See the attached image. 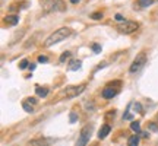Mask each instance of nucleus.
<instances>
[{
	"instance_id": "obj_1",
	"label": "nucleus",
	"mask_w": 158,
	"mask_h": 146,
	"mask_svg": "<svg viewBox=\"0 0 158 146\" xmlns=\"http://www.w3.org/2000/svg\"><path fill=\"white\" fill-rule=\"evenodd\" d=\"M70 34H72V31H70L69 28H60V29L54 31L50 36H47V39L44 41V45L46 47H51L53 44H57V42L66 39Z\"/></svg>"
},
{
	"instance_id": "obj_2",
	"label": "nucleus",
	"mask_w": 158,
	"mask_h": 146,
	"mask_svg": "<svg viewBox=\"0 0 158 146\" xmlns=\"http://www.w3.org/2000/svg\"><path fill=\"white\" fill-rule=\"evenodd\" d=\"M138 28H139L138 22H133V20H124V22H120L117 25V31L122 32V34H132Z\"/></svg>"
},
{
	"instance_id": "obj_3",
	"label": "nucleus",
	"mask_w": 158,
	"mask_h": 146,
	"mask_svg": "<svg viewBox=\"0 0 158 146\" xmlns=\"http://www.w3.org/2000/svg\"><path fill=\"white\" fill-rule=\"evenodd\" d=\"M145 61H146V55H145V53H140L139 55H136V58L133 60V63L130 64V67H129V72L132 73H138L145 66Z\"/></svg>"
},
{
	"instance_id": "obj_4",
	"label": "nucleus",
	"mask_w": 158,
	"mask_h": 146,
	"mask_svg": "<svg viewBox=\"0 0 158 146\" xmlns=\"http://www.w3.org/2000/svg\"><path fill=\"white\" fill-rule=\"evenodd\" d=\"M85 91V85H76V86H68L63 89V95L66 98H73V96H78L81 95L82 92Z\"/></svg>"
},
{
	"instance_id": "obj_5",
	"label": "nucleus",
	"mask_w": 158,
	"mask_h": 146,
	"mask_svg": "<svg viewBox=\"0 0 158 146\" xmlns=\"http://www.w3.org/2000/svg\"><path fill=\"white\" fill-rule=\"evenodd\" d=\"M91 130H92V128L89 127V126L82 128V131H81V134H79V137H78L76 146H87L88 140H89V137H91Z\"/></svg>"
},
{
	"instance_id": "obj_6",
	"label": "nucleus",
	"mask_w": 158,
	"mask_h": 146,
	"mask_svg": "<svg viewBox=\"0 0 158 146\" xmlns=\"http://www.w3.org/2000/svg\"><path fill=\"white\" fill-rule=\"evenodd\" d=\"M119 93V88L117 86H111V85H108L107 88H104L103 89V98H105V99H111V98H114L116 95Z\"/></svg>"
},
{
	"instance_id": "obj_7",
	"label": "nucleus",
	"mask_w": 158,
	"mask_h": 146,
	"mask_svg": "<svg viewBox=\"0 0 158 146\" xmlns=\"http://www.w3.org/2000/svg\"><path fill=\"white\" fill-rule=\"evenodd\" d=\"M53 143V139H46V137H41V139H37L32 140L29 145L31 146H49Z\"/></svg>"
},
{
	"instance_id": "obj_8",
	"label": "nucleus",
	"mask_w": 158,
	"mask_h": 146,
	"mask_svg": "<svg viewBox=\"0 0 158 146\" xmlns=\"http://www.w3.org/2000/svg\"><path fill=\"white\" fill-rule=\"evenodd\" d=\"M66 9V4L62 1V0H54L53 1V10H57V12H63Z\"/></svg>"
},
{
	"instance_id": "obj_9",
	"label": "nucleus",
	"mask_w": 158,
	"mask_h": 146,
	"mask_svg": "<svg viewBox=\"0 0 158 146\" xmlns=\"http://www.w3.org/2000/svg\"><path fill=\"white\" fill-rule=\"evenodd\" d=\"M4 22L7 23V25H18V22H19V16L18 15H9V16H6L4 18Z\"/></svg>"
},
{
	"instance_id": "obj_10",
	"label": "nucleus",
	"mask_w": 158,
	"mask_h": 146,
	"mask_svg": "<svg viewBox=\"0 0 158 146\" xmlns=\"http://www.w3.org/2000/svg\"><path fill=\"white\" fill-rule=\"evenodd\" d=\"M110 130H111V127L108 124H104L103 127L100 128V131H98V139H104L105 136L110 133Z\"/></svg>"
},
{
	"instance_id": "obj_11",
	"label": "nucleus",
	"mask_w": 158,
	"mask_h": 146,
	"mask_svg": "<svg viewBox=\"0 0 158 146\" xmlns=\"http://www.w3.org/2000/svg\"><path fill=\"white\" fill-rule=\"evenodd\" d=\"M35 93H37L40 98H46V96L49 95V89H47L46 86H37V89H35Z\"/></svg>"
},
{
	"instance_id": "obj_12",
	"label": "nucleus",
	"mask_w": 158,
	"mask_h": 146,
	"mask_svg": "<svg viewBox=\"0 0 158 146\" xmlns=\"http://www.w3.org/2000/svg\"><path fill=\"white\" fill-rule=\"evenodd\" d=\"M81 66H82V61H81V60H72V61L69 63V69L70 70H73V72L79 70Z\"/></svg>"
},
{
	"instance_id": "obj_13",
	"label": "nucleus",
	"mask_w": 158,
	"mask_h": 146,
	"mask_svg": "<svg viewBox=\"0 0 158 146\" xmlns=\"http://www.w3.org/2000/svg\"><path fill=\"white\" fill-rule=\"evenodd\" d=\"M127 143H129V146H138V145H139V136H138V134H135V136H130Z\"/></svg>"
},
{
	"instance_id": "obj_14",
	"label": "nucleus",
	"mask_w": 158,
	"mask_h": 146,
	"mask_svg": "<svg viewBox=\"0 0 158 146\" xmlns=\"http://www.w3.org/2000/svg\"><path fill=\"white\" fill-rule=\"evenodd\" d=\"M22 107H24V110H25L26 112H32V111H34V107H32V104L29 105V102H28V101H24V102H22Z\"/></svg>"
},
{
	"instance_id": "obj_15",
	"label": "nucleus",
	"mask_w": 158,
	"mask_h": 146,
	"mask_svg": "<svg viewBox=\"0 0 158 146\" xmlns=\"http://www.w3.org/2000/svg\"><path fill=\"white\" fill-rule=\"evenodd\" d=\"M138 3H139L140 7H148V6L152 4V0H139Z\"/></svg>"
},
{
	"instance_id": "obj_16",
	"label": "nucleus",
	"mask_w": 158,
	"mask_h": 146,
	"mask_svg": "<svg viewBox=\"0 0 158 146\" xmlns=\"http://www.w3.org/2000/svg\"><path fill=\"white\" fill-rule=\"evenodd\" d=\"M130 128H132L133 131H136V133H140V126L138 121H133V123L130 124Z\"/></svg>"
},
{
	"instance_id": "obj_17",
	"label": "nucleus",
	"mask_w": 158,
	"mask_h": 146,
	"mask_svg": "<svg viewBox=\"0 0 158 146\" xmlns=\"http://www.w3.org/2000/svg\"><path fill=\"white\" fill-rule=\"evenodd\" d=\"M70 55H72V54H70V51H65L63 54L60 55V61H62V63H63V61H66V60L69 58Z\"/></svg>"
},
{
	"instance_id": "obj_18",
	"label": "nucleus",
	"mask_w": 158,
	"mask_h": 146,
	"mask_svg": "<svg viewBox=\"0 0 158 146\" xmlns=\"http://www.w3.org/2000/svg\"><path fill=\"white\" fill-rule=\"evenodd\" d=\"M69 121H70V123H75V121H78V114H76V112H70Z\"/></svg>"
},
{
	"instance_id": "obj_19",
	"label": "nucleus",
	"mask_w": 158,
	"mask_h": 146,
	"mask_svg": "<svg viewBox=\"0 0 158 146\" xmlns=\"http://www.w3.org/2000/svg\"><path fill=\"white\" fill-rule=\"evenodd\" d=\"M28 66H29V63H28V60H22V61L19 63V69H22V70H24V69H26Z\"/></svg>"
},
{
	"instance_id": "obj_20",
	"label": "nucleus",
	"mask_w": 158,
	"mask_h": 146,
	"mask_svg": "<svg viewBox=\"0 0 158 146\" xmlns=\"http://www.w3.org/2000/svg\"><path fill=\"white\" fill-rule=\"evenodd\" d=\"M92 51L94 53H101V45L100 44H92Z\"/></svg>"
},
{
	"instance_id": "obj_21",
	"label": "nucleus",
	"mask_w": 158,
	"mask_h": 146,
	"mask_svg": "<svg viewBox=\"0 0 158 146\" xmlns=\"http://www.w3.org/2000/svg\"><path fill=\"white\" fill-rule=\"evenodd\" d=\"M38 61H40V63H47V61H49V57L44 55V54H41L38 57Z\"/></svg>"
},
{
	"instance_id": "obj_22",
	"label": "nucleus",
	"mask_w": 158,
	"mask_h": 146,
	"mask_svg": "<svg viewBox=\"0 0 158 146\" xmlns=\"http://www.w3.org/2000/svg\"><path fill=\"white\" fill-rule=\"evenodd\" d=\"M91 18H92V19H101V18H103V13H101V12L92 13V15H91Z\"/></svg>"
},
{
	"instance_id": "obj_23",
	"label": "nucleus",
	"mask_w": 158,
	"mask_h": 146,
	"mask_svg": "<svg viewBox=\"0 0 158 146\" xmlns=\"http://www.w3.org/2000/svg\"><path fill=\"white\" fill-rule=\"evenodd\" d=\"M148 127H149L151 131H158V126H157V124H154V123H149V126H148Z\"/></svg>"
},
{
	"instance_id": "obj_24",
	"label": "nucleus",
	"mask_w": 158,
	"mask_h": 146,
	"mask_svg": "<svg viewBox=\"0 0 158 146\" xmlns=\"http://www.w3.org/2000/svg\"><path fill=\"white\" fill-rule=\"evenodd\" d=\"M25 101H28V102H29V104H32V105L37 104V99H35V98H26Z\"/></svg>"
},
{
	"instance_id": "obj_25",
	"label": "nucleus",
	"mask_w": 158,
	"mask_h": 146,
	"mask_svg": "<svg viewBox=\"0 0 158 146\" xmlns=\"http://www.w3.org/2000/svg\"><path fill=\"white\" fill-rule=\"evenodd\" d=\"M114 18H116V20H119V22H124V19H123V16L120 15V13H117Z\"/></svg>"
},
{
	"instance_id": "obj_26",
	"label": "nucleus",
	"mask_w": 158,
	"mask_h": 146,
	"mask_svg": "<svg viewBox=\"0 0 158 146\" xmlns=\"http://www.w3.org/2000/svg\"><path fill=\"white\" fill-rule=\"evenodd\" d=\"M133 107H135V110H136V111H142V107H140L139 102H135V104H133Z\"/></svg>"
},
{
	"instance_id": "obj_27",
	"label": "nucleus",
	"mask_w": 158,
	"mask_h": 146,
	"mask_svg": "<svg viewBox=\"0 0 158 146\" xmlns=\"http://www.w3.org/2000/svg\"><path fill=\"white\" fill-rule=\"evenodd\" d=\"M123 118H126V120H130V118H132V114H130V112H126V114L123 115Z\"/></svg>"
},
{
	"instance_id": "obj_28",
	"label": "nucleus",
	"mask_w": 158,
	"mask_h": 146,
	"mask_svg": "<svg viewBox=\"0 0 158 146\" xmlns=\"http://www.w3.org/2000/svg\"><path fill=\"white\" fill-rule=\"evenodd\" d=\"M35 67H37V66H35L34 63H31V64H29V66H28V69H29V70H31V72H32V70H35Z\"/></svg>"
},
{
	"instance_id": "obj_29",
	"label": "nucleus",
	"mask_w": 158,
	"mask_h": 146,
	"mask_svg": "<svg viewBox=\"0 0 158 146\" xmlns=\"http://www.w3.org/2000/svg\"><path fill=\"white\" fill-rule=\"evenodd\" d=\"M81 0H70V3H73V4H76V3H79Z\"/></svg>"
}]
</instances>
